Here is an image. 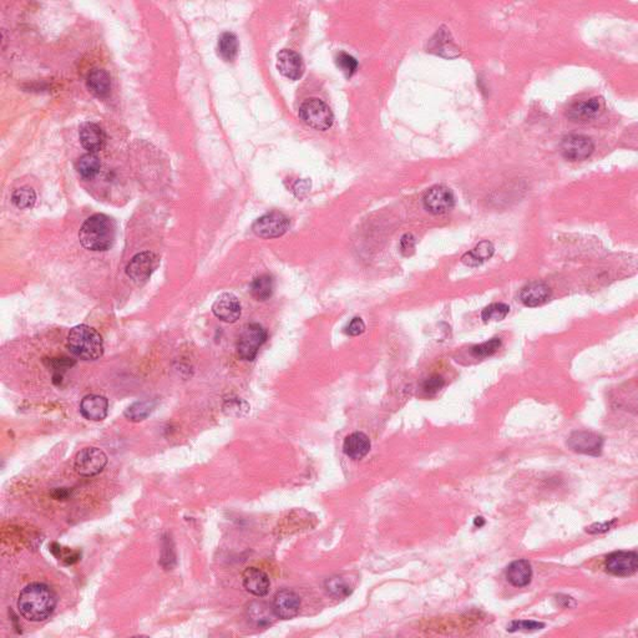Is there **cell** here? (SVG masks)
<instances>
[{"instance_id":"6da1fadb","label":"cell","mask_w":638,"mask_h":638,"mask_svg":"<svg viewBox=\"0 0 638 638\" xmlns=\"http://www.w3.org/2000/svg\"><path fill=\"white\" fill-rule=\"evenodd\" d=\"M56 603V595L48 584L33 582L20 592L18 610L26 620L40 622L54 614Z\"/></svg>"},{"instance_id":"7a4b0ae2","label":"cell","mask_w":638,"mask_h":638,"mask_svg":"<svg viewBox=\"0 0 638 638\" xmlns=\"http://www.w3.org/2000/svg\"><path fill=\"white\" fill-rule=\"evenodd\" d=\"M115 235L114 220L103 213H97L85 221L79 232V238L86 250L99 252L106 251L113 246Z\"/></svg>"},{"instance_id":"3957f363","label":"cell","mask_w":638,"mask_h":638,"mask_svg":"<svg viewBox=\"0 0 638 638\" xmlns=\"http://www.w3.org/2000/svg\"><path fill=\"white\" fill-rule=\"evenodd\" d=\"M67 350L83 361H97L104 354V341L97 329L86 325L74 327L67 334Z\"/></svg>"},{"instance_id":"277c9868","label":"cell","mask_w":638,"mask_h":638,"mask_svg":"<svg viewBox=\"0 0 638 638\" xmlns=\"http://www.w3.org/2000/svg\"><path fill=\"white\" fill-rule=\"evenodd\" d=\"M300 117L308 126L325 131L333 125L334 116L329 106L320 99H308L300 108Z\"/></svg>"},{"instance_id":"5b68a950","label":"cell","mask_w":638,"mask_h":638,"mask_svg":"<svg viewBox=\"0 0 638 638\" xmlns=\"http://www.w3.org/2000/svg\"><path fill=\"white\" fill-rule=\"evenodd\" d=\"M267 339V332L262 325L259 323H251L247 325L242 329L238 343H237V352L243 361H253L259 348L265 344Z\"/></svg>"},{"instance_id":"8992f818","label":"cell","mask_w":638,"mask_h":638,"mask_svg":"<svg viewBox=\"0 0 638 638\" xmlns=\"http://www.w3.org/2000/svg\"><path fill=\"white\" fill-rule=\"evenodd\" d=\"M108 464L106 454L99 448H85L75 458V470L79 475L95 476L103 471Z\"/></svg>"},{"instance_id":"52a82bcc","label":"cell","mask_w":638,"mask_h":638,"mask_svg":"<svg viewBox=\"0 0 638 638\" xmlns=\"http://www.w3.org/2000/svg\"><path fill=\"white\" fill-rule=\"evenodd\" d=\"M253 232L261 238H277L289 229V220L281 212L273 211L259 217L253 223Z\"/></svg>"},{"instance_id":"ba28073f","label":"cell","mask_w":638,"mask_h":638,"mask_svg":"<svg viewBox=\"0 0 638 638\" xmlns=\"http://www.w3.org/2000/svg\"><path fill=\"white\" fill-rule=\"evenodd\" d=\"M561 154L569 161H584L595 150L594 141L584 135L565 136L560 145Z\"/></svg>"},{"instance_id":"9c48e42d","label":"cell","mask_w":638,"mask_h":638,"mask_svg":"<svg viewBox=\"0 0 638 638\" xmlns=\"http://www.w3.org/2000/svg\"><path fill=\"white\" fill-rule=\"evenodd\" d=\"M424 207L434 215L450 211L455 205L454 193L449 187L434 186L424 196Z\"/></svg>"},{"instance_id":"30bf717a","label":"cell","mask_w":638,"mask_h":638,"mask_svg":"<svg viewBox=\"0 0 638 638\" xmlns=\"http://www.w3.org/2000/svg\"><path fill=\"white\" fill-rule=\"evenodd\" d=\"M157 262L158 259L156 254L152 252L139 253L129 262L126 267L127 276L136 284L146 282L150 278L152 272L155 271Z\"/></svg>"},{"instance_id":"8fae6325","label":"cell","mask_w":638,"mask_h":638,"mask_svg":"<svg viewBox=\"0 0 638 638\" xmlns=\"http://www.w3.org/2000/svg\"><path fill=\"white\" fill-rule=\"evenodd\" d=\"M606 569L616 576H631L638 569V556L633 551H616L606 557Z\"/></svg>"},{"instance_id":"7c38bea8","label":"cell","mask_w":638,"mask_h":638,"mask_svg":"<svg viewBox=\"0 0 638 638\" xmlns=\"http://www.w3.org/2000/svg\"><path fill=\"white\" fill-rule=\"evenodd\" d=\"M272 608L277 619L291 620L300 614L301 598L293 591L284 589V590L278 591L276 594V596L273 598Z\"/></svg>"},{"instance_id":"4fadbf2b","label":"cell","mask_w":638,"mask_h":638,"mask_svg":"<svg viewBox=\"0 0 638 638\" xmlns=\"http://www.w3.org/2000/svg\"><path fill=\"white\" fill-rule=\"evenodd\" d=\"M567 445L573 452L597 457L603 450V439L591 432H575L567 440Z\"/></svg>"},{"instance_id":"5bb4252c","label":"cell","mask_w":638,"mask_h":638,"mask_svg":"<svg viewBox=\"0 0 638 638\" xmlns=\"http://www.w3.org/2000/svg\"><path fill=\"white\" fill-rule=\"evenodd\" d=\"M212 312L222 322L235 323L241 317V302L232 293H223L213 303Z\"/></svg>"},{"instance_id":"9a60e30c","label":"cell","mask_w":638,"mask_h":638,"mask_svg":"<svg viewBox=\"0 0 638 638\" xmlns=\"http://www.w3.org/2000/svg\"><path fill=\"white\" fill-rule=\"evenodd\" d=\"M277 69L289 80H298L304 72V64L301 55L297 54L293 50L284 49L278 53Z\"/></svg>"},{"instance_id":"2e32d148","label":"cell","mask_w":638,"mask_h":638,"mask_svg":"<svg viewBox=\"0 0 638 638\" xmlns=\"http://www.w3.org/2000/svg\"><path fill=\"white\" fill-rule=\"evenodd\" d=\"M243 587L253 596L263 597L270 592L271 582L267 573L257 567H248L242 575Z\"/></svg>"},{"instance_id":"e0dca14e","label":"cell","mask_w":638,"mask_h":638,"mask_svg":"<svg viewBox=\"0 0 638 638\" xmlns=\"http://www.w3.org/2000/svg\"><path fill=\"white\" fill-rule=\"evenodd\" d=\"M108 411V402L106 398L97 394H90L81 400L80 413L88 420L100 422L104 420Z\"/></svg>"},{"instance_id":"ac0fdd59","label":"cell","mask_w":638,"mask_h":638,"mask_svg":"<svg viewBox=\"0 0 638 638\" xmlns=\"http://www.w3.org/2000/svg\"><path fill=\"white\" fill-rule=\"evenodd\" d=\"M80 142L90 154L101 150L106 141L103 129L94 122H85L80 127Z\"/></svg>"},{"instance_id":"d6986e66","label":"cell","mask_w":638,"mask_h":638,"mask_svg":"<svg viewBox=\"0 0 638 638\" xmlns=\"http://www.w3.org/2000/svg\"><path fill=\"white\" fill-rule=\"evenodd\" d=\"M603 99L592 97L587 101L575 104L567 111V117L572 121H587L596 117L603 111Z\"/></svg>"},{"instance_id":"ffe728a7","label":"cell","mask_w":638,"mask_h":638,"mask_svg":"<svg viewBox=\"0 0 638 638\" xmlns=\"http://www.w3.org/2000/svg\"><path fill=\"white\" fill-rule=\"evenodd\" d=\"M551 295V289L542 282H531L525 286L520 292V300L526 307H537L548 301Z\"/></svg>"},{"instance_id":"44dd1931","label":"cell","mask_w":638,"mask_h":638,"mask_svg":"<svg viewBox=\"0 0 638 638\" xmlns=\"http://www.w3.org/2000/svg\"><path fill=\"white\" fill-rule=\"evenodd\" d=\"M370 440L367 435L361 432H355L348 435L343 443V450L347 457L353 460H361L370 450Z\"/></svg>"},{"instance_id":"7402d4cb","label":"cell","mask_w":638,"mask_h":638,"mask_svg":"<svg viewBox=\"0 0 638 638\" xmlns=\"http://www.w3.org/2000/svg\"><path fill=\"white\" fill-rule=\"evenodd\" d=\"M506 578L515 587L527 586L532 578L530 562L526 560L514 561L506 570Z\"/></svg>"},{"instance_id":"603a6c76","label":"cell","mask_w":638,"mask_h":638,"mask_svg":"<svg viewBox=\"0 0 638 638\" xmlns=\"http://www.w3.org/2000/svg\"><path fill=\"white\" fill-rule=\"evenodd\" d=\"M86 85L94 95L99 97H106L111 89L110 75L104 69H94L88 75Z\"/></svg>"},{"instance_id":"cb8c5ba5","label":"cell","mask_w":638,"mask_h":638,"mask_svg":"<svg viewBox=\"0 0 638 638\" xmlns=\"http://www.w3.org/2000/svg\"><path fill=\"white\" fill-rule=\"evenodd\" d=\"M495 247L491 242L482 241L473 248L470 252L465 253L463 256L464 265L469 267H477L482 265L485 261H488L493 254H494Z\"/></svg>"},{"instance_id":"d4e9b609","label":"cell","mask_w":638,"mask_h":638,"mask_svg":"<svg viewBox=\"0 0 638 638\" xmlns=\"http://www.w3.org/2000/svg\"><path fill=\"white\" fill-rule=\"evenodd\" d=\"M275 291V279L270 275L254 278L250 286V292L256 301L263 302L271 298Z\"/></svg>"},{"instance_id":"484cf974","label":"cell","mask_w":638,"mask_h":638,"mask_svg":"<svg viewBox=\"0 0 638 638\" xmlns=\"http://www.w3.org/2000/svg\"><path fill=\"white\" fill-rule=\"evenodd\" d=\"M270 608L271 607H268L263 603H251L248 606V616L257 626H268L275 620L273 617H276V614L273 612V608L272 610H270Z\"/></svg>"},{"instance_id":"4316f807","label":"cell","mask_w":638,"mask_h":638,"mask_svg":"<svg viewBox=\"0 0 638 638\" xmlns=\"http://www.w3.org/2000/svg\"><path fill=\"white\" fill-rule=\"evenodd\" d=\"M218 53L223 60L234 61L238 54V40L234 33H223L218 39Z\"/></svg>"},{"instance_id":"83f0119b","label":"cell","mask_w":638,"mask_h":638,"mask_svg":"<svg viewBox=\"0 0 638 638\" xmlns=\"http://www.w3.org/2000/svg\"><path fill=\"white\" fill-rule=\"evenodd\" d=\"M100 166H101L100 160L94 154H86L79 160L76 169H78L79 174L84 179L90 180L97 175Z\"/></svg>"},{"instance_id":"f1b7e54d","label":"cell","mask_w":638,"mask_h":638,"mask_svg":"<svg viewBox=\"0 0 638 638\" xmlns=\"http://www.w3.org/2000/svg\"><path fill=\"white\" fill-rule=\"evenodd\" d=\"M154 407H155V403L150 402V400L136 402V403L130 405L125 410V416L131 422H142L147 416H150Z\"/></svg>"},{"instance_id":"f546056e","label":"cell","mask_w":638,"mask_h":638,"mask_svg":"<svg viewBox=\"0 0 638 638\" xmlns=\"http://www.w3.org/2000/svg\"><path fill=\"white\" fill-rule=\"evenodd\" d=\"M12 201L20 210L31 208L36 201L35 191L31 187H20L13 193Z\"/></svg>"},{"instance_id":"4dcf8cb0","label":"cell","mask_w":638,"mask_h":638,"mask_svg":"<svg viewBox=\"0 0 638 638\" xmlns=\"http://www.w3.org/2000/svg\"><path fill=\"white\" fill-rule=\"evenodd\" d=\"M325 590L331 596L336 597V598H344V597L350 596L352 587L344 578L336 576V578H328L325 581Z\"/></svg>"},{"instance_id":"1f68e13d","label":"cell","mask_w":638,"mask_h":638,"mask_svg":"<svg viewBox=\"0 0 638 638\" xmlns=\"http://www.w3.org/2000/svg\"><path fill=\"white\" fill-rule=\"evenodd\" d=\"M510 312V307L505 303H493L482 311V318L484 322H498L502 320Z\"/></svg>"},{"instance_id":"d6a6232c","label":"cell","mask_w":638,"mask_h":638,"mask_svg":"<svg viewBox=\"0 0 638 638\" xmlns=\"http://www.w3.org/2000/svg\"><path fill=\"white\" fill-rule=\"evenodd\" d=\"M500 347H501V339L500 338H493V339H490L485 343L475 345L471 350V354L476 357V358H486L489 355H493L496 353Z\"/></svg>"},{"instance_id":"836d02e7","label":"cell","mask_w":638,"mask_h":638,"mask_svg":"<svg viewBox=\"0 0 638 638\" xmlns=\"http://www.w3.org/2000/svg\"><path fill=\"white\" fill-rule=\"evenodd\" d=\"M337 61L338 67L342 69V72L350 78L358 69V63L355 60L354 58L350 54H345V53H339L337 55Z\"/></svg>"},{"instance_id":"e575fe53","label":"cell","mask_w":638,"mask_h":638,"mask_svg":"<svg viewBox=\"0 0 638 638\" xmlns=\"http://www.w3.org/2000/svg\"><path fill=\"white\" fill-rule=\"evenodd\" d=\"M223 410L229 416H241L247 413L248 410H250V407L241 399H234V400L226 402L224 407H223Z\"/></svg>"},{"instance_id":"d590c367","label":"cell","mask_w":638,"mask_h":638,"mask_svg":"<svg viewBox=\"0 0 638 638\" xmlns=\"http://www.w3.org/2000/svg\"><path fill=\"white\" fill-rule=\"evenodd\" d=\"M545 625L536 622V621H514L512 625L507 627V631L514 632L518 630H525V631H534V630H541Z\"/></svg>"},{"instance_id":"8d00e7d4","label":"cell","mask_w":638,"mask_h":638,"mask_svg":"<svg viewBox=\"0 0 638 638\" xmlns=\"http://www.w3.org/2000/svg\"><path fill=\"white\" fill-rule=\"evenodd\" d=\"M445 384V380L443 379V377L440 375H432L430 378H427L424 384H423V389L427 393V394H435L444 386Z\"/></svg>"},{"instance_id":"74e56055","label":"cell","mask_w":638,"mask_h":638,"mask_svg":"<svg viewBox=\"0 0 638 638\" xmlns=\"http://www.w3.org/2000/svg\"><path fill=\"white\" fill-rule=\"evenodd\" d=\"M364 331H366V325H364L363 319L358 318V317L352 319L350 325H347V328H345V333L348 336H352V337L361 336V333H364Z\"/></svg>"},{"instance_id":"f35d334b","label":"cell","mask_w":638,"mask_h":638,"mask_svg":"<svg viewBox=\"0 0 638 638\" xmlns=\"http://www.w3.org/2000/svg\"><path fill=\"white\" fill-rule=\"evenodd\" d=\"M400 250L403 252L404 256H410L416 250V238L414 236L411 234H407L402 237V241H400Z\"/></svg>"},{"instance_id":"ab89813d","label":"cell","mask_w":638,"mask_h":638,"mask_svg":"<svg viewBox=\"0 0 638 638\" xmlns=\"http://www.w3.org/2000/svg\"><path fill=\"white\" fill-rule=\"evenodd\" d=\"M482 524H484V520H482V518H476V520H475L476 526H477V525H479V526H482Z\"/></svg>"}]
</instances>
